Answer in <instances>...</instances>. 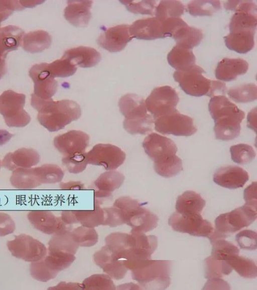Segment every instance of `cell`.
<instances>
[{
	"instance_id": "cell-1",
	"label": "cell",
	"mask_w": 257,
	"mask_h": 290,
	"mask_svg": "<svg viewBox=\"0 0 257 290\" xmlns=\"http://www.w3.org/2000/svg\"><path fill=\"white\" fill-rule=\"evenodd\" d=\"M142 145L146 153L154 161V169L159 175L171 177L182 170V160L176 154L177 146L170 138L152 133L144 139Z\"/></svg>"
},
{
	"instance_id": "cell-2",
	"label": "cell",
	"mask_w": 257,
	"mask_h": 290,
	"mask_svg": "<svg viewBox=\"0 0 257 290\" xmlns=\"http://www.w3.org/2000/svg\"><path fill=\"white\" fill-rule=\"evenodd\" d=\"M208 110L214 121V131L217 139L230 140L239 135L240 123L245 118V113L225 95L212 97Z\"/></svg>"
},
{
	"instance_id": "cell-3",
	"label": "cell",
	"mask_w": 257,
	"mask_h": 290,
	"mask_svg": "<svg viewBox=\"0 0 257 290\" xmlns=\"http://www.w3.org/2000/svg\"><path fill=\"white\" fill-rule=\"evenodd\" d=\"M38 112V122L50 132L62 129L81 115L80 106L70 100L54 101L51 99Z\"/></svg>"
},
{
	"instance_id": "cell-4",
	"label": "cell",
	"mask_w": 257,
	"mask_h": 290,
	"mask_svg": "<svg viewBox=\"0 0 257 290\" xmlns=\"http://www.w3.org/2000/svg\"><path fill=\"white\" fill-rule=\"evenodd\" d=\"M120 113L125 117L124 129L131 134H146L153 130L154 119L148 113L144 100L134 93H127L118 103Z\"/></svg>"
},
{
	"instance_id": "cell-5",
	"label": "cell",
	"mask_w": 257,
	"mask_h": 290,
	"mask_svg": "<svg viewBox=\"0 0 257 290\" xmlns=\"http://www.w3.org/2000/svg\"><path fill=\"white\" fill-rule=\"evenodd\" d=\"M205 71L196 64L184 71H176L173 77L187 94L194 96L209 97L225 94V84L218 80L208 79L203 75Z\"/></svg>"
},
{
	"instance_id": "cell-6",
	"label": "cell",
	"mask_w": 257,
	"mask_h": 290,
	"mask_svg": "<svg viewBox=\"0 0 257 290\" xmlns=\"http://www.w3.org/2000/svg\"><path fill=\"white\" fill-rule=\"evenodd\" d=\"M256 205L245 203L230 212L219 215L215 220V229L208 238L211 243L226 238L230 234L247 227L256 219Z\"/></svg>"
},
{
	"instance_id": "cell-7",
	"label": "cell",
	"mask_w": 257,
	"mask_h": 290,
	"mask_svg": "<svg viewBox=\"0 0 257 290\" xmlns=\"http://www.w3.org/2000/svg\"><path fill=\"white\" fill-rule=\"evenodd\" d=\"M113 206L121 211L125 224L132 228V231L145 233L157 226L158 216L135 199L120 197L115 201Z\"/></svg>"
},
{
	"instance_id": "cell-8",
	"label": "cell",
	"mask_w": 257,
	"mask_h": 290,
	"mask_svg": "<svg viewBox=\"0 0 257 290\" xmlns=\"http://www.w3.org/2000/svg\"><path fill=\"white\" fill-rule=\"evenodd\" d=\"M171 262L149 259L132 270L133 279L149 289H165L170 284Z\"/></svg>"
},
{
	"instance_id": "cell-9",
	"label": "cell",
	"mask_w": 257,
	"mask_h": 290,
	"mask_svg": "<svg viewBox=\"0 0 257 290\" xmlns=\"http://www.w3.org/2000/svg\"><path fill=\"white\" fill-rule=\"evenodd\" d=\"M33 80L34 92L31 94V106L37 111L57 91L58 83L52 77L48 69L47 63H41L33 65L29 71Z\"/></svg>"
},
{
	"instance_id": "cell-10",
	"label": "cell",
	"mask_w": 257,
	"mask_h": 290,
	"mask_svg": "<svg viewBox=\"0 0 257 290\" xmlns=\"http://www.w3.org/2000/svg\"><path fill=\"white\" fill-rule=\"evenodd\" d=\"M26 95L12 90L0 95V114L10 127H23L31 121L30 115L24 110Z\"/></svg>"
},
{
	"instance_id": "cell-11",
	"label": "cell",
	"mask_w": 257,
	"mask_h": 290,
	"mask_svg": "<svg viewBox=\"0 0 257 290\" xmlns=\"http://www.w3.org/2000/svg\"><path fill=\"white\" fill-rule=\"evenodd\" d=\"M155 129L163 134L189 136L197 131L193 119L177 109L154 119Z\"/></svg>"
},
{
	"instance_id": "cell-12",
	"label": "cell",
	"mask_w": 257,
	"mask_h": 290,
	"mask_svg": "<svg viewBox=\"0 0 257 290\" xmlns=\"http://www.w3.org/2000/svg\"><path fill=\"white\" fill-rule=\"evenodd\" d=\"M12 255L27 262H35L43 259L47 254L45 245L33 237L22 234L16 236L7 244Z\"/></svg>"
},
{
	"instance_id": "cell-13",
	"label": "cell",
	"mask_w": 257,
	"mask_h": 290,
	"mask_svg": "<svg viewBox=\"0 0 257 290\" xmlns=\"http://www.w3.org/2000/svg\"><path fill=\"white\" fill-rule=\"evenodd\" d=\"M173 230L197 237H208L213 230L211 223L203 219L201 214L184 215L174 212L168 220Z\"/></svg>"
},
{
	"instance_id": "cell-14",
	"label": "cell",
	"mask_w": 257,
	"mask_h": 290,
	"mask_svg": "<svg viewBox=\"0 0 257 290\" xmlns=\"http://www.w3.org/2000/svg\"><path fill=\"white\" fill-rule=\"evenodd\" d=\"M179 101L176 91L168 85L155 88L145 101L146 108L153 119L175 109Z\"/></svg>"
},
{
	"instance_id": "cell-15",
	"label": "cell",
	"mask_w": 257,
	"mask_h": 290,
	"mask_svg": "<svg viewBox=\"0 0 257 290\" xmlns=\"http://www.w3.org/2000/svg\"><path fill=\"white\" fill-rule=\"evenodd\" d=\"M125 157L120 148L110 144H96L86 153L88 164L103 166L107 170L118 168L123 164Z\"/></svg>"
},
{
	"instance_id": "cell-16",
	"label": "cell",
	"mask_w": 257,
	"mask_h": 290,
	"mask_svg": "<svg viewBox=\"0 0 257 290\" xmlns=\"http://www.w3.org/2000/svg\"><path fill=\"white\" fill-rule=\"evenodd\" d=\"M89 143V136L79 130H71L56 136L53 141L55 148L64 156L85 152Z\"/></svg>"
},
{
	"instance_id": "cell-17",
	"label": "cell",
	"mask_w": 257,
	"mask_h": 290,
	"mask_svg": "<svg viewBox=\"0 0 257 290\" xmlns=\"http://www.w3.org/2000/svg\"><path fill=\"white\" fill-rule=\"evenodd\" d=\"M129 27L130 26L126 24L110 27L100 34L97 42L102 48L110 52H119L133 39Z\"/></svg>"
},
{
	"instance_id": "cell-18",
	"label": "cell",
	"mask_w": 257,
	"mask_h": 290,
	"mask_svg": "<svg viewBox=\"0 0 257 290\" xmlns=\"http://www.w3.org/2000/svg\"><path fill=\"white\" fill-rule=\"evenodd\" d=\"M129 31L133 38L138 39L152 40L167 37L164 20L156 17L136 20Z\"/></svg>"
},
{
	"instance_id": "cell-19",
	"label": "cell",
	"mask_w": 257,
	"mask_h": 290,
	"mask_svg": "<svg viewBox=\"0 0 257 290\" xmlns=\"http://www.w3.org/2000/svg\"><path fill=\"white\" fill-rule=\"evenodd\" d=\"M28 219L34 228L42 233L51 235L65 230H69L60 217L51 212L44 210L32 211L28 214Z\"/></svg>"
},
{
	"instance_id": "cell-20",
	"label": "cell",
	"mask_w": 257,
	"mask_h": 290,
	"mask_svg": "<svg viewBox=\"0 0 257 290\" xmlns=\"http://www.w3.org/2000/svg\"><path fill=\"white\" fill-rule=\"evenodd\" d=\"M95 263L112 278L119 280L126 274L127 269L116 257L113 252L105 245L93 255Z\"/></svg>"
},
{
	"instance_id": "cell-21",
	"label": "cell",
	"mask_w": 257,
	"mask_h": 290,
	"mask_svg": "<svg viewBox=\"0 0 257 290\" xmlns=\"http://www.w3.org/2000/svg\"><path fill=\"white\" fill-rule=\"evenodd\" d=\"M249 179L246 171L238 166L220 167L213 175V181L218 185L229 189L243 187Z\"/></svg>"
},
{
	"instance_id": "cell-22",
	"label": "cell",
	"mask_w": 257,
	"mask_h": 290,
	"mask_svg": "<svg viewBox=\"0 0 257 290\" xmlns=\"http://www.w3.org/2000/svg\"><path fill=\"white\" fill-rule=\"evenodd\" d=\"M40 160L38 152L32 148H22L8 153L2 161V166L9 170L28 168L36 165Z\"/></svg>"
},
{
	"instance_id": "cell-23",
	"label": "cell",
	"mask_w": 257,
	"mask_h": 290,
	"mask_svg": "<svg viewBox=\"0 0 257 290\" xmlns=\"http://www.w3.org/2000/svg\"><path fill=\"white\" fill-rule=\"evenodd\" d=\"M10 181L19 189H32L44 184L40 166L16 169L12 171Z\"/></svg>"
},
{
	"instance_id": "cell-24",
	"label": "cell",
	"mask_w": 257,
	"mask_h": 290,
	"mask_svg": "<svg viewBox=\"0 0 257 290\" xmlns=\"http://www.w3.org/2000/svg\"><path fill=\"white\" fill-rule=\"evenodd\" d=\"M91 1H68L64 9L65 19L76 27H85L91 17Z\"/></svg>"
},
{
	"instance_id": "cell-25",
	"label": "cell",
	"mask_w": 257,
	"mask_h": 290,
	"mask_svg": "<svg viewBox=\"0 0 257 290\" xmlns=\"http://www.w3.org/2000/svg\"><path fill=\"white\" fill-rule=\"evenodd\" d=\"M248 69V63L243 59L225 58L218 63L215 76L220 80L230 81L245 74Z\"/></svg>"
},
{
	"instance_id": "cell-26",
	"label": "cell",
	"mask_w": 257,
	"mask_h": 290,
	"mask_svg": "<svg viewBox=\"0 0 257 290\" xmlns=\"http://www.w3.org/2000/svg\"><path fill=\"white\" fill-rule=\"evenodd\" d=\"M63 56L75 66L88 68L95 66L101 60L100 53L93 48L78 46L67 50Z\"/></svg>"
},
{
	"instance_id": "cell-27",
	"label": "cell",
	"mask_w": 257,
	"mask_h": 290,
	"mask_svg": "<svg viewBox=\"0 0 257 290\" xmlns=\"http://www.w3.org/2000/svg\"><path fill=\"white\" fill-rule=\"evenodd\" d=\"M255 30H246L230 32L225 36L226 46L230 50L239 53H246L254 45Z\"/></svg>"
},
{
	"instance_id": "cell-28",
	"label": "cell",
	"mask_w": 257,
	"mask_h": 290,
	"mask_svg": "<svg viewBox=\"0 0 257 290\" xmlns=\"http://www.w3.org/2000/svg\"><path fill=\"white\" fill-rule=\"evenodd\" d=\"M24 35V31L16 26L0 28V57L6 58L10 51L17 49L22 44Z\"/></svg>"
},
{
	"instance_id": "cell-29",
	"label": "cell",
	"mask_w": 257,
	"mask_h": 290,
	"mask_svg": "<svg viewBox=\"0 0 257 290\" xmlns=\"http://www.w3.org/2000/svg\"><path fill=\"white\" fill-rule=\"evenodd\" d=\"M205 204V201L199 194L193 190H186L178 197L175 208L179 214L193 215L200 214Z\"/></svg>"
},
{
	"instance_id": "cell-30",
	"label": "cell",
	"mask_w": 257,
	"mask_h": 290,
	"mask_svg": "<svg viewBox=\"0 0 257 290\" xmlns=\"http://www.w3.org/2000/svg\"><path fill=\"white\" fill-rule=\"evenodd\" d=\"M52 43L50 35L44 30H37L25 34L22 39V46L24 50L39 53L48 48Z\"/></svg>"
},
{
	"instance_id": "cell-31",
	"label": "cell",
	"mask_w": 257,
	"mask_h": 290,
	"mask_svg": "<svg viewBox=\"0 0 257 290\" xmlns=\"http://www.w3.org/2000/svg\"><path fill=\"white\" fill-rule=\"evenodd\" d=\"M203 36L200 30L190 27L187 24L179 27L172 36L177 45L190 50L200 44Z\"/></svg>"
},
{
	"instance_id": "cell-32",
	"label": "cell",
	"mask_w": 257,
	"mask_h": 290,
	"mask_svg": "<svg viewBox=\"0 0 257 290\" xmlns=\"http://www.w3.org/2000/svg\"><path fill=\"white\" fill-rule=\"evenodd\" d=\"M167 60L176 71H184L195 64V56L193 51L176 45L169 52Z\"/></svg>"
},
{
	"instance_id": "cell-33",
	"label": "cell",
	"mask_w": 257,
	"mask_h": 290,
	"mask_svg": "<svg viewBox=\"0 0 257 290\" xmlns=\"http://www.w3.org/2000/svg\"><path fill=\"white\" fill-rule=\"evenodd\" d=\"M79 246L73 241L69 230L53 234L48 242V251H62L75 254Z\"/></svg>"
},
{
	"instance_id": "cell-34",
	"label": "cell",
	"mask_w": 257,
	"mask_h": 290,
	"mask_svg": "<svg viewBox=\"0 0 257 290\" xmlns=\"http://www.w3.org/2000/svg\"><path fill=\"white\" fill-rule=\"evenodd\" d=\"M124 176L121 173L115 170H109L101 174L94 182L97 190L111 194L123 184Z\"/></svg>"
},
{
	"instance_id": "cell-35",
	"label": "cell",
	"mask_w": 257,
	"mask_h": 290,
	"mask_svg": "<svg viewBox=\"0 0 257 290\" xmlns=\"http://www.w3.org/2000/svg\"><path fill=\"white\" fill-rule=\"evenodd\" d=\"M77 223L82 226L94 228L102 225L104 221V211L98 202L94 200V209L92 210H73Z\"/></svg>"
},
{
	"instance_id": "cell-36",
	"label": "cell",
	"mask_w": 257,
	"mask_h": 290,
	"mask_svg": "<svg viewBox=\"0 0 257 290\" xmlns=\"http://www.w3.org/2000/svg\"><path fill=\"white\" fill-rule=\"evenodd\" d=\"M43 258L46 265L58 273L71 265L75 260V254L62 251H48Z\"/></svg>"
},
{
	"instance_id": "cell-37",
	"label": "cell",
	"mask_w": 257,
	"mask_h": 290,
	"mask_svg": "<svg viewBox=\"0 0 257 290\" xmlns=\"http://www.w3.org/2000/svg\"><path fill=\"white\" fill-rule=\"evenodd\" d=\"M257 25L256 13L247 11L235 12L229 24L230 32L246 30H255Z\"/></svg>"
},
{
	"instance_id": "cell-38",
	"label": "cell",
	"mask_w": 257,
	"mask_h": 290,
	"mask_svg": "<svg viewBox=\"0 0 257 290\" xmlns=\"http://www.w3.org/2000/svg\"><path fill=\"white\" fill-rule=\"evenodd\" d=\"M226 261L241 276L247 278L256 277L257 267L253 260L237 254L231 256Z\"/></svg>"
},
{
	"instance_id": "cell-39",
	"label": "cell",
	"mask_w": 257,
	"mask_h": 290,
	"mask_svg": "<svg viewBox=\"0 0 257 290\" xmlns=\"http://www.w3.org/2000/svg\"><path fill=\"white\" fill-rule=\"evenodd\" d=\"M230 265L224 260L213 258L211 256L205 259V277L207 279L220 278L228 275L232 270Z\"/></svg>"
},
{
	"instance_id": "cell-40",
	"label": "cell",
	"mask_w": 257,
	"mask_h": 290,
	"mask_svg": "<svg viewBox=\"0 0 257 290\" xmlns=\"http://www.w3.org/2000/svg\"><path fill=\"white\" fill-rule=\"evenodd\" d=\"M185 10L184 5L177 1H162L156 7V17L161 19L179 18L183 14Z\"/></svg>"
},
{
	"instance_id": "cell-41",
	"label": "cell",
	"mask_w": 257,
	"mask_h": 290,
	"mask_svg": "<svg viewBox=\"0 0 257 290\" xmlns=\"http://www.w3.org/2000/svg\"><path fill=\"white\" fill-rule=\"evenodd\" d=\"M73 241L79 246L89 247L94 246L98 240V235L94 228L81 226L71 232Z\"/></svg>"
},
{
	"instance_id": "cell-42",
	"label": "cell",
	"mask_w": 257,
	"mask_h": 290,
	"mask_svg": "<svg viewBox=\"0 0 257 290\" xmlns=\"http://www.w3.org/2000/svg\"><path fill=\"white\" fill-rule=\"evenodd\" d=\"M227 93L230 98L237 103L251 102L257 98V87L254 83H246L230 88Z\"/></svg>"
},
{
	"instance_id": "cell-43",
	"label": "cell",
	"mask_w": 257,
	"mask_h": 290,
	"mask_svg": "<svg viewBox=\"0 0 257 290\" xmlns=\"http://www.w3.org/2000/svg\"><path fill=\"white\" fill-rule=\"evenodd\" d=\"M189 14L193 16H211L221 8L219 1H194L187 5Z\"/></svg>"
},
{
	"instance_id": "cell-44",
	"label": "cell",
	"mask_w": 257,
	"mask_h": 290,
	"mask_svg": "<svg viewBox=\"0 0 257 290\" xmlns=\"http://www.w3.org/2000/svg\"><path fill=\"white\" fill-rule=\"evenodd\" d=\"M77 66L64 56L53 62L48 63V69L52 77H66L74 74Z\"/></svg>"
},
{
	"instance_id": "cell-45",
	"label": "cell",
	"mask_w": 257,
	"mask_h": 290,
	"mask_svg": "<svg viewBox=\"0 0 257 290\" xmlns=\"http://www.w3.org/2000/svg\"><path fill=\"white\" fill-rule=\"evenodd\" d=\"M211 256L215 259L227 261L231 256L239 254L238 248L233 244L223 239H219L211 243Z\"/></svg>"
},
{
	"instance_id": "cell-46",
	"label": "cell",
	"mask_w": 257,
	"mask_h": 290,
	"mask_svg": "<svg viewBox=\"0 0 257 290\" xmlns=\"http://www.w3.org/2000/svg\"><path fill=\"white\" fill-rule=\"evenodd\" d=\"M83 289H115L112 278L107 274H94L86 278L81 283Z\"/></svg>"
},
{
	"instance_id": "cell-47",
	"label": "cell",
	"mask_w": 257,
	"mask_h": 290,
	"mask_svg": "<svg viewBox=\"0 0 257 290\" xmlns=\"http://www.w3.org/2000/svg\"><path fill=\"white\" fill-rule=\"evenodd\" d=\"M231 159L237 164H243L250 162L255 157L253 147L246 144L240 143L230 147Z\"/></svg>"
},
{
	"instance_id": "cell-48",
	"label": "cell",
	"mask_w": 257,
	"mask_h": 290,
	"mask_svg": "<svg viewBox=\"0 0 257 290\" xmlns=\"http://www.w3.org/2000/svg\"><path fill=\"white\" fill-rule=\"evenodd\" d=\"M30 272L33 278L41 282H47L54 279L58 274L46 265L43 259L31 262Z\"/></svg>"
},
{
	"instance_id": "cell-49",
	"label": "cell",
	"mask_w": 257,
	"mask_h": 290,
	"mask_svg": "<svg viewBox=\"0 0 257 290\" xmlns=\"http://www.w3.org/2000/svg\"><path fill=\"white\" fill-rule=\"evenodd\" d=\"M86 152L72 155L64 156L62 163L68 171L72 173H79L84 170L87 166Z\"/></svg>"
},
{
	"instance_id": "cell-50",
	"label": "cell",
	"mask_w": 257,
	"mask_h": 290,
	"mask_svg": "<svg viewBox=\"0 0 257 290\" xmlns=\"http://www.w3.org/2000/svg\"><path fill=\"white\" fill-rule=\"evenodd\" d=\"M120 2L131 12L151 15L155 14L157 4L155 1H120Z\"/></svg>"
},
{
	"instance_id": "cell-51",
	"label": "cell",
	"mask_w": 257,
	"mask_h": 290,
	"mask_svg": "<svg viewBox=\"0 0 257 290\" xmlns=\"http://www.w3.org/2000/svg\"><path fill=\"white\" fill-rule=\"evenodd\" d=\"M103 209L104 221L102 225L114 227L125 224L122 212L118 208L113 206Z\"/></svg>"
},
{
	"instance_id": "cell-52",
	"label": "cell",
	"mask_w": 257,
	"mask_h": 290,
	"mask_svg": "<svg viewBox=\"0 0 257 290\" xmlns=\"http://www.w3.org/2000/svg\"><path fill=\"white\" fill-rule=\"evenodd\" d=\"M256 233L250 230H244L235 236V240L241 249L253 250L256 249Z\"/></svg>"
},
{
	"instance_id": "cell-53",
	"label": "cell",
	"mask_w": 257,
	"mask_h": 290,
	"mask_svg": "<svg viewBox=\"0 0 257 290\" xmlns=\"http://www.w3.org/2000/svg\"><path fill=\"white\" fill-rule=\"evenodd\" d=\"M24 9L20 1H0V25L1 22L10 16L14 11H20Z\"/></svg>"
},
{
	"instance_id": "cell-54",
	"label": "cell",
	"mask_w": 257,
	"mask_h": 290,
	"mask_svg": "<svg viewBox=\"0 0 257 290\" xmlns=\"http://www.w3.org/2000/svg\"><path fill=\"white\" fill-rule=\"evenodd\" d=\"M227 10L238 11H247L256 13V5L251 1H229L224 4Z\"/></svg>"
},
{
	"instance_id": "cell-55",
	"label": "cell",
	"mask_w": 257,
	"mask_h": 290,
	"mask_svg": "<svg viewBox=\"0 0 257 290\" xmlns=\"http://www.w3.org/2000/svg\"><path fill=\"white\" fill-rule=\"evenodd\" d=\"M16 229V224L8 214L0 212V237L13 233Z\"/></svg>"
},
{
	"instance_id": "cell-56",
	"label": "cell",
	"mask_w": 257,
	"mask_h": 290,
	"mask_svg": "<svg viewBox=\"0 0 257 290\" xmlns=\"http://www.w3.org/2000/svg\"><path fill=\"white\" fill-rule=\"evenodd\" d=\"M256 182H254L244 190V199L246 203L256 205Z\"/></svg>"
},
{
	"instance_id": "cell-57",
	"label": "cell",
	"mask_w": 257,
	"mask_h": 290,
	"mask_svg": "<svg viewBox=\"0 0 257 290\" xmlns=\"http://www.w3.org/2000/svg\"><path fill=\"white\" fill-rule=\"evenodd\" d=\"M49 289H83V286L81 283L61 281L57 285L50 287Z\"/></svg>"
},
{
	"instance_id": "cell-58",
	"label": "cell",
	"mask_w": 257,
	"mask_h": 290,
	"mask_svg": "<svg viewBox=\"0 0 257 290\" xmlns=\"http://www.w3.org/2000/svg\"><path fill=\"white\" fill-rule=\"evenodd\" d=\"M61 219L66 225L78 223L73 211H64L61 213Z\"/></svg>"
},
{
	"instance_id": "cell-59",
	"label": "cell",
	"mask_w": 257,
	"mask_h": 290,
	"mask_svg": "<svg viewBox=\"0 0 257 290\" xmlns=\"http://www.w3.org/2000/svg\"><path fill=\"white\" fill-rule=\"evenodd\" d=\"M60 187L62 189L70 190V189H83L84 186L80 181H69L67 182L61 183L60 184Z\"/></svg>"
},
{
	"instance_id": "cell-60",
	"label": "cell",
	"mask_w": 257,
	"mask_h": 290,
	"mask_svg": "<svg viewBox=\"0 0 257 290\" xmlns=\"http://www.w3.org/2000/svg\"><path fill=\"white\" fill-rule=\"evenodd\" d=\"M256 108L252 109L247 116V127L256 132Z\"/></svg>"
},
{
	"instance_id": "cell-61",
	"label": "cell",
	"mask_w": 257,
	"mask_h": 290,
	"mask_svg": "<svg viewBox=\"0 0 257 290\" xmlns=\"http://www.w3.org/2000/svg\"><path fill=\"white\" fill-rule=\"evenodd\" d=\"M13 134L8 131L0 129V146L8 143L12 138Z\"/></svg>"
},
{
	"instance_id": "cell-62",
	"label": "cell",
	"mask_w": 257,
	"mask_h": 290,
	"mask_svg": "<svg viewBox=\"0 0 257 290\" xmlns=\"http://www.w3.org/2000/svg\"><path fill=\"white\" fill-rule=\"evenodd\" d=\"M22 6L24 8H33L36 5L41 4L44 1H20Z\"/></svg>"
},
{
	"instance_id": "cell-63",
	"label": "cell",
	"mask_w": 257,
	"mask_h": 290,
	"mask_svg": "<svg viewBox=\"0 0 257 290\" xmlns=\"http://www.w3.org/2000/svg\"><path fill=\"white\" fill-rule=\"evenodd\" d=\"M7 72L5 58L0 57V79Z\"/></svg>"
},
{
	"instance_id": "cell-64",
	"label": "cell",
	"mask_w": 257,
	"mask_h": 290,
	"mask_svg": "<svg viewBox=\"0 0 257 290\" xmlns=\"http://www.w3.org/2000/svg\"><path fill=\"white\" fill-rule=\"evenodd\" d=\"M1 166H2V161L0 159V170H1Z\"/></svg>"
}]
</instances>
